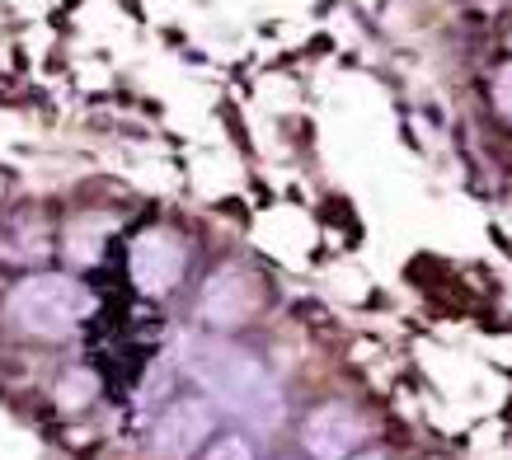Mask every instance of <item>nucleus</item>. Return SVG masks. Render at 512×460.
Returning <instances> with one entry per match:
<instances>
[{
    "mask_svg": "<svg viewBox=\"0 0 512 460\" xmlns=\"http://www.w3.org/2000/svg\"><path fill=\"white\" fill-rule=\"evenodd\" d=\"M367 428H362V418L353 409H343V404H325V409H315L306 418V428H301V442L311 451L315 460H348L362 446Z\"/></svg>",
    "mask_w": 512,
    "mask_h": 460,
    "instance_id": "6",
    "label": "nucleus"
},
{
    "mask_svg": "<svg viewBox=\"0 0 512 460\" xmlns=\"http://www.w3.org/2000/svg\"><path fill=\"white\" fill-rule=\"evenodd\" d=\"M127 268H132V282L137 292L146 296H170L179 282H184L188 268V249L179 235L170 230H146L132 240V254H127Z\"/></svg>",
    "mask_w": 512,
    "mask_h": 460,
    "instance_id": "3",
    "label": "nucleus"
},
{
    "mask_svg": "<svg viewBox=\"0 0 512 460\" xmlns=\"http://www.w3.org/2000/svg\"><path fill=\"white\" fill-rule=\"evenodd\" d=\"M202 460H254V446L240 432H226V437H217V442L202 451Z\"/></svg>",
    "mask_w": 512,
    "mask_h": 460,
    "instance_id": "8",
    "label": "nucleus"
},
{
    "mask_svg": "<svg viewBox=\"0 0 512 460\" xmlns=\"http://www.w3.org/2000/svg\"><path fill=\"white\" fill-rule=\"evenodd\" d=\"M184 371L217 399L226 414L245 418L259 432H273L282 423L278 381L245 348H231L221 338H184Z\"/></svg>",
    "mask_w": 512,
    "mask_h": 460,
    "instance_id": "1",
    "label": "nucleus"
},
{
    "mask_svg": "<svg viewBox=\"0 0 512 460\" xmlns=\"http://www.w3.org/2000/svg\"><path fill=\"white\" fill-rule=\"evenodd\" d=\"M207 437H212V404H207V399H174L170 409L156 418L151 446H156V456H165V460H184V456H193Z\"/></svg>",
    "mask_w": 512,
    "mask_h": 460,
    "instance_id": "5",
    "label": "nucleus"
},
{
    "mask_svg": "<svg viewBox=\"0 0 512 460\" xmlns=\"http://www.w3.org/2000/svg\"><path fill=\"white\" fill-rule=\"evenodd\" d=\"M357 460H386V456H376V451H372V456H357Z\"/></svg>",
    "mask_w": 512,
    "mask_h": 460,
    "instance_id": "10",
    "label": "nucleus"
},
{
    "mask_svg": "<svg viewBox=\"0 0 512 460\" xmlns=\"http://www.w3.org/2000/svg\"><path fill=\"white\" fill-rule=\"evenodd\" d=\"M57 390H62V404L66 409H76V404H90L94 399V376L90 371H71V376H62V385H57Z\"/></svg>",
    "mask_w": 512,
    "mask_h": 460,
    "instance_id": "7",
    "label": "nucleus"
},
{
    "mask_svg": "<svg viewBox=\"0 0 512 460\" xmlns=\"http://www.w3.org/2000/svg\"><path fill=\"white\" fill-rule=\"evenodd\" d=\"M5 310H10V320H15L24 334L66 338L85 315H94V292L85 282H76V277L33 273L10 292Z\"/></svg>",
    "mask_w": 512,
    "mask_h": 460,
    "instance_id": "2",
    "label": "nucleus"
},
{
    "mask_svg": "<svg viewBox=\"0 0 512 460\" xmlns=\"http://www.w3.org/2000/svg\"><path fill=\"white\" fill-rule=\"evenodd\" d=\"M494 99H498V108H503V118L512 123V66H503V71H498V80H494Z\"/></svg>",
    "mask_w": 512,
    "mask_h": 460,
    "instance_id": "9",
    "label": "nucleus"
},
{
    "mask_svg": "<svg viewBox=\"0 0 512 460\" xmlns=\"http://www.w3.org/2000/svg\"><path fill=\"white\" fill-rule=\"evenodd\" d=\"M254 306H259V287H254V277L240 273V268H217L198 296V315L212 324V329L245 324L249 315H254Z\"/></svg>",
    "mask_w": 512,
    "mask_h": 460,
    "instance_id": "4",
    "label": "nucleus"
}]
</instances>
